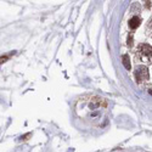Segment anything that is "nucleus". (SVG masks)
I'll return each mask as SVG.
<instances>
[{
    "mask_svg": "<svg viewBox=\"0 0 152 152\" xmlns=\"http://www.w3.org/2000/svg\"><path fill=\"white\" fill-rule=\"evenodd\" d=\"M6 58H7L6 56H4V57H1V63H3V62H5V61H6Z\"/></svg>",
    "mask_w": 152,
    "mask_h": 152,
    "instance_id": "7",
    "label": "nucleus"
},
{
    "mask_svg": "<svg viewBox=\"0 0 152 152\" xmlns=\"http://www.w3.org/2000/svg\"><path fill=\"white\" fill-rule=\"evenodd\" d=\"M135 78L137 82H145L149 79V68L146 66H137L135 68Z\"/></svg>",
    "mask_w": 152,
    "mask_h": 152,
    "instance_id": "2",
    "label": "nucleus"
},
{
    "mask_svg": "<svg viewBox=\"0 0 152 152\" xmlns=\"http://www.w3.org/2000/svg\"><path fill=\"white\" fill-rule=\"evenodd\" d=\"M122 60H123V64H124V67H125L127 68V70L129 71V70H130V60H129V56H128V55L125 54V55H123V56H122Z\"/></svg>",
    "mask_w": 152,
    "mask_h": 152,
    "instance_id": "4",
    "label": "nucleus"
},
{
    "mask_svg": "<svg viewBox=\"0 0 152 152\" xmlns=\"http://www.w3.org/2000/svg\"><path fill=\"white\" fill-rule=\"evenodd\" d=\"M152 29V18H151V20H150V22H149V26H147V29Z\"/></svg>",
    "mask_w": 152,
    "mask_h": 152,
    "instance_id": "5",
    "label": "nucleus"
},
{
    "mask_svg": "<svg viewBox=\"0 0 152 152\" xmlns=\"http://www.w3.org/2000/svg\"><path fill=\"white\" fill-rule=\"evenodd\" d=\"M131 40H133V39H131V37H130V38L128 39V45H131V44H133V41H131Z\"/></svg>",
    "mask_w": 152,
    "mask_h": 152,
    "instance_id": "6",
    "label": "nucleus"
},
{
    "mask_svg": "<svg viewBox=\"0 0 152 152\" xmlns=\"http://www.w3.org/2000/svg\"><path fill=\"white\" fill-rule=\"evenodd\" d=\"M137 56L145 62H152V46L149 44H140L137 48Z\"/></svg>",
    "mask_w": 152,
    "mask_h": 152,
    "instance_id": "1",
    "label": "nucleus"
},
{
    "mask_svg": "<svg viewBox=\"0 0 152 152\" xmlns=\"http://www.w3.org/2000/svg\"><path fill=\"white\" fill-rule=\"evenodd\" d=\"M140 23H141V18L137 17V16H134L133 18H130V21H129V27L133 29H135L140 26Z\"/></svg>",
    "mask_w": 152,
    "mask_h": 152,
    "instance_id": "3",
    "label": "nucleus"
},
{
    "mask_svg": "<svg viewBox=\"0 0 152 152\" xmlns=\"http://www.w3.org/2000/svg\"><path fill=\"white\" fill-rule=\"evenodd\" d=\"M149 94H151V95H152V90H149Z\"/></svg>",
    "mask_w": 152,
    "mask_h": 152,
    "instance_id": "8",
    "label": "nucleus"
}]
</instances>
